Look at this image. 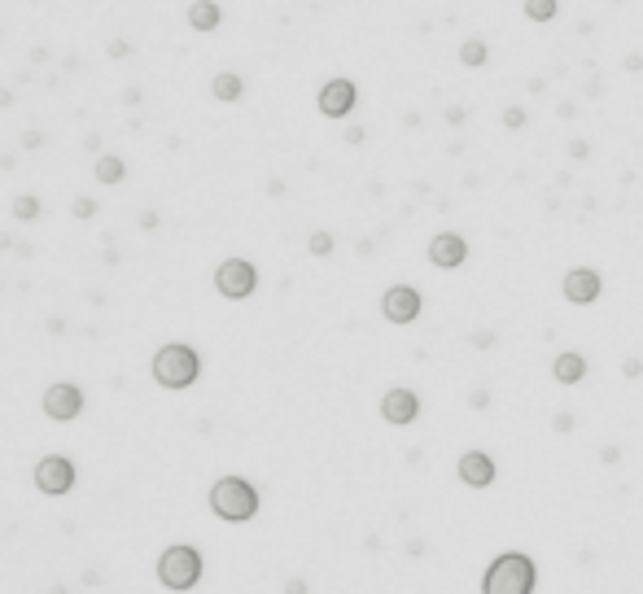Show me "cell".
Segmentation results:
<instances>
[{
    "label": "cell",
    "instance_id": "6da1fadb",
    "mask_svg": "<svg viewBox=\"0 0 643 594\" xmlns=\"http://www.w3.org/2000/svg\"><path fill=\"white\" fill-rule=\"evenodd\" d=\"M538 564L525 551H499L482 577V594H534Z\"/></svg>",
    "mask_w": 643,
    "mask_h": 594
},
{
    "label": "cell",
    "instance_id": "7a4b0ae2",
    "mask_svg": "<svg viewBox=\"0 0 643 594\" xmlns=\"http://www.w3.org/2000/svg\"><path fill=\"white\" fill-rule=\"evenodd\" d=\"M149 372H154V381H158L162 389H171V393L193 389L197 376H202V354H197L189 341H167V345L154 354V367H149Z\"/></svg>",
    "mask_w": 643,
    "mask_h": 594
},
{
    "label": "cell",
    "instance_id": "3957f363",
    "mask_svg": "<svg viewBox=\"0 0 643 594\" xmlns=\"http://www.w3.org/2000/svg\"><path fill=\"white\" fill-rule=\"evenodd\" d=\"M206 503H210L214 516L228 520V524H245V520L258 516V489L245 481V476H219V481L210 485Z\"/></svg>",
    "mask_w": 643,
    "mask_h": 594
},
{
    "label": "cell",
    "instance_id": "277c9868",
    "mask_svg": "<svg viewBox=\"0 0 643 594\" xmlns=\"http://www.w3.org/2000/svg\"><path fill=\"white\" fill-rule=\"evenodd\" d=\"M202 551L197 547H189V542H175V547H167L158 555V581L167 586V590H175V594H184V590H193L197 581H202Z\"/></svg>",
    "mask_w": 643,
    "mask_h": 594
},
{
    "label": "cell",
    "instance_id": "5b68a950",
    "mask_svg": "<svg viewBox=\"0 0 643 594\" xmlns=\"http://www.w3.org/2000/svg\"><path fill=\"white\" fill-rule=\"evenodd\" d=\"M214 289H219V297H228V302H245V297H254V289H258V267L250 258H223L219 267H214Z\"/></svg>",
    "mask_w": 643,
    "mask_h": 594
},
{
    "label": "cell",
    "instance_id": "8992f818",
    "mask_svg": "<svg viewBox=\"0 0 643 594\" xmlns=\"http://www.w3.org/2000/svg\"><path fill=\"white\" fill-rule=\"evenodd\" d=\"M355 105H359V88H355V79H346V75H333L316 92V109L324 119H350Z\"/></svg>",
    "mask_w": 643,
    "mask_h": 594
},
{
    "label": "cell",
    "instance_id": "52a82bcc",
    "mask_svg": "<svg viewBox=\"0 0 643 594\" xmlns=\"http://www.w3.org/2000/svg\"><path fill=\"white\" fill-rule=\"evenodd\" d=\"M31 481H36L40 494H48V498H61V494L75 489V464L66 455H44L36 472H31Z\"/></svg>",
    "mask_w": 643,
    "mask_h": 594
},
{
    "label": "cell",
    "instance_id": "ba28073f",
    "mask_svg": "<svg viewBox=\"0 0 643 594\" xmlns=\"http://www.w3.org/2000/svg\"><path fill=\"white\" fill-rule=\"evenodd\" d=\"M44 416L48 420H57V424H71V420H79L84 416V389L79 385H71V381H53L44 389Z\"/></svg>",
    "mask_w": 643,
    "mask_h": 594
},
{
    "label": "cell",
    "instance_id": "9c48e42d",
    "mask_svg": "<svg viewBox=\"0 0 643 594\" xmlns=\"http://www.w3.org/2000/svg\"><path fill=\"white\" fill-rule=\"evenodd\" d=\"M420 310H424V297H420V289H411V284H390L381 293V315L390 323H399V328L403 323H416Z\"/></svg>",
    "mask_w": 643,
    "mask_h": 594
},
{
    "label": "cell",
    "instance_id": "30bf717a",
    "mask_svg": "<svg viewBox=\"0 0 643 594\" xmlns=\"http://www.w3.org/2000/svg\"><path fill=\"white\" fill-rule=\"evenodd\" d=\"M560 289H565L569 306H591V302H600V293H604V275L596 267H573Z\"/></svg>",
    "mask_w": 643,
    "mask_h": 594
},
{
    "label": "cell",
    "instance_id": "8fae6325",
    "mask_svg": "<svg viewBox=\"0 0 643 594\" xmlns=\"http://www.w3.org/2000/svg\"><path fill=\"white\" fill-rule=\"evenodd\" d=\"M420 416V398L411 389H385V398H381V420L394 424V428H407V424H416Z\"/></svg>",
    "mask_w": 643,
    "mask_h": 594
},
{
    "label": "cell",
    "instance_id": "7c38bea8",
    "mask_svg": "<svg viewBox=\"0 0 643 594\" xmlns=\"http://www.w3.org/2000/svg\"><path fill=\"white\" fill-rule=\"evenodd\" d=\"M464 258H468V241L459 236V232H438L434 241H429V262H434L438 271L464 267Z\"/></svg>",
    "mask_w": 643,
    "mask_h": 594
},
{
    "label": "cell",
    "instance_id": "4fadbf2b",
    "mask_svg": "<svg viewBox=\"0 0 643 594\" xmlns=\"http://www.w3.org/2000/svg\"><path fill=\"white\" fill-rule=\"evenodd\" d=\"M455 472H459V481H464L468 489H486L494 476H499V468H494V459L486 450H464L459 464H455Z\"/></svg>",
    "mask_w": 643,
    "mask_h": 594
},
{
    "label": "cell",
    "instance_id": "5bb4252c",
    "mask_svg": "<svg viewBox=\"0 0 643 594\" xmlns=\"http://www.w3.org/2000/svg\"><path fill=\"white\" fill-rule=\"evenodd\" d=\"M184 18H189V26H193V31H202V36H206V31H219V22H223V9H219V0H193Z\"/></svg>",
    "mask_w": 643,
    "mask_h": 594
},
{
    "label": "cell",
    "instance_id": "9a60e30c",
    "mask_svg": "<svg viewBox=\"0 0 643 594\" xmlns=\"http://www.w3.org/2000/svg\"><path fill=\"white\" fill-rule=\"evenodd\" d=\"M552 376H556L560 385H578V381H586V354H578V350L556 354V363H552Z\"/></svg>",
    "mask_w": 643,
    "mask_h": 594
},
{
    "label": "cell",
    "instance_id": "2e32d148",
    "mask_svg": "<svg viewBox=\"0 0 643 594\" xmlns=\"http://www.w3.org/2000/svg\"><path fill=\"white\" fill-rule=\"evenodd\" d=\"M210 96H214V101H223V105H237L241 96H245V79L237 70H219V75L210 79Z\"/></svg>",
    "mask_w": 643,
    "mask_h": 594
},
{
    "label": "cell",
    "instance_id": "e0dca14e",
    "mask_svg": "<svg viewBox=\"0 0 643 594\" xmlns=\"http://www.w3.org/2000/svg\"><path fill=\"white\" fill-rule=\"evenodd\" d=\"M92 175L96 179H101V184H123V179H127V162L123 158H114V153H96V167H92Z\"/></svg>",
    "mask_w": 643,
    "mask_h": 594
},
{
    "label": "cell",
    "instance_id": "ac0fdd59",
    "mask_svg": "<svg viewBox=\"0 0 643 594\" xmlns=\"http://www.w3.org/2000/svg\"><path fill=\"white\" fill-rule=\"evenodd\" d=\"M40 214H44V201H40L36 192H22V197H13V219H18V223H36Z\"/></svg>",
    "mask_w": 643,
    "mask_h": 594
},
{
    "label": "cell",
    "instance_id": "d6986e66",
    "mask_svg": "<svg viewBox=\"0 0 643 594\" xmlns=\"http://www.w3.org/2000/svg\"><path fill=\"white\" fill-rule=\"evenodd\" d=\"M459 61H464L468 66V70H477V66H486L490 61V48H486V40H464V44H459Z\"/></svg>",
    "mask_w": 643,
    "mask_h": 594
},
{
    "label": "cell",
    "instance_id": "ffe728a7",
    "mask_svg": "<svg viewBox=\"0 0 643 594\" xmlns=\"http://www.w3.org/2000/svg\"><path fill=\"white\" fill-rule=\"evenodd\" d=\"M560 9V0H525V18L530 22H552Z\"/></svg>",
    "mask_w": 643,
    "mask_h": 594
},
{
    "label": "cell",
    "instance_id": "44dd1931",
    "mask_svg": "<svg viewBox=\"0 0 643 594\" xmlns=\"http://www.w3.org/2000/svg\"><path fill=\"white\" fill-rule=\"evenodd\" d=\"M306 250H311V258H328V254H333V236H328V232H311Z\"/></svg>",
    "mask_w": 643,
    "mask_h": 594
},
{
    "label": "cell",
    "instance_id": "7402d4cb",
    "mask_svg": "<svg viewBox=\"0 0 643 594\" xmlns=\"http://www.w3.org/2000/svg\"><path fill=\"white\" fill-rule=\"evenodd\" d=\"M499 123H503V127H508V131H521V127H525V123H530V114H525V109H521V105H508V109H503V114H499Z\"/></svg>",
    "mask_w": 643,
    "mask_h": 594
},
{
    "label": "cell",
    "instance_id": "603a6c76",
    "mask_svg": "<svg viewBox=\"0 0 643 594\" xmlns=\"http://www.w3.org/2000/svg\"><path fill=\"white\" fill-rule=\"evenodd\" d=\"M105 53H110L114 61H123V57H131V40H123V36H114V40L105 44Z\"/></svg>",
    "mask_w": 643,
    "mask_h": 594
},
{
    "label": "cell",
    "instance_id": "cb8c5ba5",
    "mask_svg": "<svg viewBox=\"0 0 643 594\" xmlns=\"http://www.w3.org/2000/svg\"><path fill=\"white\" fill-rule=\"evenodd\" d=\"M75 219H92V214H96V201H92V197H75Z\"/></svg>",
    "mask_w": 643,
    "mask_h": 594
},
{
    "label": "cell",
    "instance_id": "d4e9b609",
    "mask_svg": "<svg viewBox=\"0 0 643 594\" xmlns=\"http://www.w3.org/2000/svg\"><path fill=\"white\" fill-rule=\"evenodd\" d=\"M552 428H556V433H573V416H569V411H556Z\"/></svg>",
    "mask_w": 643,
    "mask_h": 594
},
{
    "label": "cell",
    "instance_id": "484cf974",
    "mask_svg": "<svg viewBox=\"0 0 643 594\" xmlns=\"http://www.w3.org/2000/svg\"><path fill=\"white\" fill-rule=\"evenodd\" d=\"M621 376H630V381H639V376H643V363H639V358H626V363H621Z\"/></svg>",
    "mask_w": 643,
    "mask_h": 594
},
{
    "label": "cell",
    "instance_id": "4316f807",
    "mask_svg": "<svg viewBox=\"0 0 643 594\" xmlns=\"http://www.w3.org/2000/svg\"><path fill=\"white\" fill-rule=\"evenodd\" d=\"M22 148H44V131H22Z\"/></svg>",
    "mask_w": 643,
    "mask_h": 594
},
{
    "label": "cell",
    "instance_id": "83f0119b",
    "mask_svg": "<svg viewBox=\"0 0 643 594\" xmlns=\"http://www.w3.org/2000/svg\"><path fill=\"white\" fill-rule=\"evenodd\" d=\"M464 119H468V109H464V105H451V109H447V123H451V127H459Z\"/></svg>",
    "mask_w": 643,
    "mask_h": 594
},
{
    "label": "cell",
    "instance_id": "f1b7e54d",
    "mask_svg": "<svg viewBox=\"0 0 643 594\" xmlns=\"http://www.w3.org/2000/svg\"><path fill=\"white\" fill-rule=\"evenodd\" d=\"M586 153H591V144H586V140H573V144H569V158H578V162H582Z\"/></svg>",
    "mask_w": 643,
    "mask_h": 594
},
{
    "label": "cell",
    "instance_id": "f546056e",
    "mask_svg": "<svg viewBox=\"0 0 643 594\" xmlns=\"http://www.w3.org/2000/svg\"><path fill=\"white\" fill-rule=\"evenodd\" d=\"M473 345H477V350H490V345H494V333H473Z\"/></svg>",
    "mask_w": 643,
    "mask_h": 594
},
{
    "label": "cell",
    "instance_id": "4dcf8cb0",
    "mask_svg": "<svg viewBox=\"0 0 643 594\" xmlns=\"http://www.w3.org/2000/svg\"><path fill=\"white\" fill-rule=\"evenodd\" d=\"M468 402H473L477 411H486V406H490V393H486V389H477V393H473V398H468Z\"/></svg>",
    "mask_w": 643,
    "mask_h": 594
},
{
    "label": "cell",
    "instance_id": "1f68e13d",
    "mask_svg": "<svg viewBox=\"0 0 643 594\" xmlns=\"http://www.w3.org/2000/svg\"><path fill=\"white\" fill-rule=\"evenodd\" d=\"M621 66H626V70H630V75H639V70H643V57H639V53H630V57H626Z\"/></svg>",
    "mask_w": 643,
    "mask_h": 594
},
{
    "label": "cell",
    "instance_id": "d6a6232c",
    "mask_svg": "<svg viewBox=\"0 0 643 594\" xmlns=\"http://www.w3.org/2000/svg\"><path fill=\"white\" fill-rule=\"evenodd\" d=\"M346 144H364V127H346Z\"/></svg>",
    "mask_w": 643,
    "mask_h": 594
},
{
    "label": "cell",
    "instance_id": "836d02e7",
    "mask_svg": "<svg viewBox=\"0 0 643 594\" xmlns=\"http://www.w3.org/2000/svg\"><path fill=\"white\" fill-rule=\"evenodd\" d=\"M140 227H145V232H154V227H158V214L145 210V214H140Z\"/></svg>",
    "mask_w": 643,
    "mask_h": 594
},
{
    "label": "cell",
    "instance_id": "e575fe53",
    "mask_svg": "<svg viewBox=\"0 0 643 594\" xmlns=\"http://www.w3.org/2000/svg\"><path fill=\"white\" fill-rule=\"evenodd\" d=\"M600 459H604V464H617V459H621V450H617V446H604V450H600Z\"/></svg>",
    "mask_w": 643,
    "mask_h": 594
},
{
    "label": "cell",
    "instance_id": "d590c367",
    "mask_svg": "<svg viewBox=\"0 0 643 594\" xmlns=\"http://www.w3.org/2000/svg\"><path fill=\"white\" fill-rule=\"evenodd\" d=\"M285 594H306V581H302V577H293V581L285 586Z\"/></svg>",
    "mask_w": 643,
    "mask_h": 594
},
{
    "label": "cell",
    "instance_id": "8d00e7d4",
    "mask_svg": "<svg viewBox=\"0 0 643 594\" xmlns=\"http://www.w3.org/2000/svg\"><path fill=\"white\" fill-rule=\"evenodd\" d=\"M9 101H13V92H9V88H0V109H5Z\"/></svg>",
    "mask_w": 643,
    "mask_h": 594
},
{
    "label": "cell",
    "instance_id": "74e56055",
    "mask_svg": "<svg viewBox=\"0 0 643 594\" xmlns=\"http://www.w3.org/2000/svg\"><path fill=\"white\" fill-rule=\"evenodd\" d=\"M48 594H71V590H66V586H53V590H48Z\"/></svg>",
    "mask_w": 643,
    "mask_h": 594
}]
</instances>
